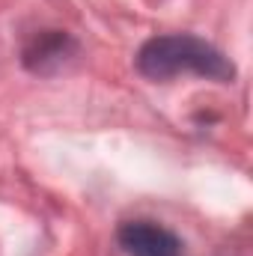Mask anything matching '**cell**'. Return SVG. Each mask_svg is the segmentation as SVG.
Listing matches in <instances>:
<instances>
[{
	"label": "cell",
	"mask_w": 253,
	"mask_h": 256,
	"mask_svg": "<svg viewBox=\"0 0 253 256\" xmlns=\"http://www.w3.org/2000/svg\"><path fill=\"white\" fill-rule=\"evenodd\" d=\"M120 244L128 256H182L179 238L152 220L122 224L120 226Z\"/></svg>",
	"instance_id": "obj_2"
},
{
	"label": "cell",
	"mask_w": 253,
	"mask_h": 256,
	"mask_svg": "<svg viewBox=\"0 0 253 256\" xmlns=\"http://www.w3.org/2000/svg\"><path fill=\"white\" fill-rule=\"evenodd\" d=\"M137 68L152 80H164V78H176V74H202L212 80L236 78V66L214 45H208L196 36H188V33L149 39L137 54Z\"/></svg>",
	"instance_id": "obj_1"
}]
</instances>
